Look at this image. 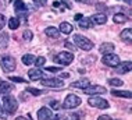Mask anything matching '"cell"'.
<instances>
[{
  "instance_id": "cell-22",
  "label": "cell",
  "mask_w": 132,
  "mask_h": 120,
  "mask_svg": "<svg viewBox=\"0 0 132 120\" xmlns=\"http://www.w3.org/2000/svg\"><path fill=\"white\" fill-rule=\"evenodd\" d=\"M45 34L49 36V38H57V36L60 35V31L57 30L56 27H47L45 30Z\"/></svg>"
},
{
  "instance_id": "cell-9",
  "label": "cell",
  "mask_w": 132,
  "mask_h": 120,
  "mask_svg": "<svg viewBox=\"0 0 132 120\" xmlns=\"http://www.w3.org/2000/svg\"><path fill=\"white\" fill-rule=\"evenodd\" d=\"M82 91H84V94H86V95H96V94H106L107 92V89L102 85H89Z\"/></svg>"
},
{
  "instance_id": "cell-37",
  "label": "cell",
  "mask_w": 132,
  "mask_h": 120,
  "mask_svg": "<svg viewBox=\"0 0 132 120\" xmlns=\"http://www.w3.org/2000/svg\"><path fill=\"white\" fill-rule=\"evenodd\" d=\"M0 117L2 119H7V112L4 109H2V105H0Z\"/></svg>"
},
{
  "instance_id": "cell-20",
  "label": "cell",
  "mask_w": 132,
  "mask_h": 120,
  "mask_svg": "<svg viewBox=\"0 0 132 120\" xmlns=\"http://www.w3.org/2000/svg\"><path fill=\"white\" fill-rule=\"evenodd\" d=\"M120 38H121V41H124V42H127V43H131V41H132V31H131V28L124 30L122 32H121Z\"/></svg>"
},
{
  "instance_id": "cell-44",
  "label": "cell",
  "mask_w": 132,
  "mask_h": 120,
  "mask_svg": "<svg viewBox=\"0 0 132 120\" xmlns=\"http://www.w3.org/2000/svg\"><path fill=\"white\" fill-rule=\"evenodd\" d=\"M124 2H125L127 4H131V0H124Z\"/></svg>"
},
{
  "instance_id": "cell-6",
  "label": "cell",
  "mask_w": 132,
  "mask_h": 120,
  "mask_svg": "<svg viewBox=\"0 0 132 120\" xmlns=\"http://www.w3.org/2000/svg\"><path fill=\"white\" fill-rule=\"evenodd\" d=\"M88 103L92 108H97V109H109L110 108V103L100 96H90L88 99Z\"/></svg>"
},
{
  "instance_id": "cell-42",
  "label": "cell",
  "mask_w": 132,
  "mask_h": 120,
  "mask_svg": "<svg viewBox=\"0 0 132 120\" xmlns=\"http://www.w3.org/2000/svg\"><path fill=\"white\" fill-rule=\"evenodd\" d=\"M96 7H97V10H100V11H103V10H107V7L104 6V4H97V6H96Z\"/></svg>"
},
{
  "instance_id": "cell-29",
  "label": "cell",
  "mask_w": 132,
  "mask_h": 120,
  "mask_svg": "<svg viewBox=\"0 0 132 120\" xmlns=\"http://www.w3.org/2000/svg\"><path fill=\"white\" fill-rule=\"evenodd\" d=\"M22 38H24V41H25V42H31L32 38H34V34H32V31L25 30V31H24V34H22Z\"/></svg>"
},
{
  "instance_id": "cell-40",
  "label": "cell",
  "mask_w": 132,
  "mask_h": 120,
  "mask_svg": "<svg viewBox=\"0 0 132 120\" xmlns=\"http://www.w3.org/2000/svg\"><path fill=\"white\" fill-rule=\"evenodd\" d=\"M97 120H113V119L110 117V116H107V115H103V116H100Z\"/></svg>"
},
{
  "instance_id": "cell-4",
  "label": "cell",
  "mask_w": 132,
  "mask_h": 120,
  "mask_svg": "<svg viewBox=\"0 0 132 120\" xmlns=\"http://www.w3.org/2000/svg\"><path fill=\"white\" fill-rule=\"evenodd\" d=\"M82 103L81 98L74 95V94H70V95L65 96V99H64V103H63V108L64 109H75L78 108L79 105Z\"/></svg>"
},
{
  "instance_id": "cell-5",
  "label": "cell",
  "mask_w": 132,
  "mask_h": 120,
  "mask_svg": "<svg viewBox=\"0 0 132 120\" xmlns=\"http://www.w3.org/2000/svg\"><path fill=\"white\" fill-rule=\"evenodd\" d=\"M0 66L4 71H14L17 67V63H15V59L11 56H3L2 60H0Z\"/></svg>"
},
{
  "instance_id": "cell-26",
  "label": "cell",
  "mask_w": 132,
  "mask_h": 120,
  "mask_svg": "<svg viewBox=\"0 0 132 120\" xmlns=\"http://www.w3.org/2000/svg\"><path fill=\"white\" fill-rule=\"evenodd\" d=\"M21 60H22V63L25 64V66H31V64H34V61H35V56L34 54H24Z\"/></svg>"
},
{
  "instance_id": "cell-36",
  "label": "cell",
  "mask_w": 132,
  "mask_h": 120,
  "mask_svg": "<svg viewBox=\"0 0 132 120\" xmlns=\"http://www.w3.org/2000/svg\"><path fill=\"white\" fill-rule=\"evenodd\" d=\"M4 24H6V17L3 14H0V30L4 27Z\"/></svg>"
},
{
  "instance_id": "cell-46",
  "label": "cell",
  "mask_w": 132,
  "mask_h": 120,
  "mask_svg": "<svg viewBox=\"0 0 132 120\" xmlns=\"http://www.w3.org/2000/svg\"><path fill=\"white\" fill-rule=\"evenodd\" d=\"M116 120H120V119H116Z\"/></svg>"
},
{
  "instance_id": "cell-23",
  "label": "cell",
  "mask_w": 132,
  "mask_h": 120,
  "mask_svg": "<svg viewBox=\"0 0 132 120\" xmlns=\"http://www.w3.org/2000/svg\"><path fill=\"white\" fill-rule=\"evenodd\" d=\"M9 46V34L2 32L0 34V49H6Z\"/></svg>"
},
{
  "instance_id": "cell-17",
  "label": "cell",
  "mask_w": 132,
  "mask_h": 120,
  "mask_svg": "<svg viewBox=\"0 0 132 120\" xmlns=\"http://www.w3.org/2000/svg\"><path fill=\"white\" fill-rule=\"evenodd\" d=\"M89 85H90V82H89V80H86V78H82V80H78V81L71 82V87H72V88H79V89H85Z\"/></svg>"
},
{
  "instance_id": "cell-13",
  "label": "cell",
  "mask_w": 132,
  "mask_h": 120,
  "mask_svg": "<svg viewBox=\"0 0 132 120\" xmlns=\"http://www.w3.org/2000/svg\"><path fill=\"white\" fill-rule=\"evenodd\" d=\"M28 75H29V78L32 80V81H38V80H42V77H43V71H42L39 67L31 68V70L28 71Z\"/></svg>"
},
{
  "instance_id": "cell-31",
  "label": "cell",
  "mask_w": 132,
  "mask_h": 120,
  "mask_svg": "<svg viewBox=\"0 0 132 120\" xmlns=\"http://www.w3.org/2000/svg\"><path fill=\"white\" fill-rule=\"evenodd\" d=\"M64 46H65L67 49H70V52H75V50H78L77 46L74 45V43H71L70 41H65V42H64Z\"/></svg>"
},
{
  "instance_id": "cell-2",
  "label": "cell",
  "mask_w": 132,
  "mask_h": 120,
  "mask_svg": "<svg viewBox=\"0 0 132 120\" xmlns=\"http://www.w3.org/2000/svg\"><path fill=\"white\" fill-rule=\"evenodd\" d=\"M74 42H75L78 49H82V50H85V52L92 50L95 46V43L92 42L90 39H88L86 36H84V35H78V34L74 35Z\"/></svg>"
},
{
  "instance_id": "cell-27",
  "label": "cell",
  "mask_w": 132,
  "mask_h": 120,
  "mask_svg": "<svg viewBox=\"0 0 132 120\" xmlns=\"http://www.w3.org/2000/svg\"><path fill=\"white\" fill-rule=\"evenodd\" d=\"M107 82H109V85H111V87H121L124 84V81L120 80V78H110Z\"/></svg>"
},
{
  "instance_id": "cell-19",
  "label": "cell",
  "mask_w": 132,
  "mask_h": 120,
  "mask_svg": "<svg viewBox=\"0 0 132 120\" xmlns=\"http://www.w3.org/2000/svg\"><path fill=\"white\" fill-rule=\"evenodd\" d=\"M111 95L113 96H117V98H127V99H129L132 96L131 91H118V89H113L111 91Z\"/></svg>"
},
{
  "instance_id": "cell-15",
  "label": "cell",
  "mask_w": 132,
  "mask_h": 120,
  "mask_svg": "<svg viewBox=\"0 0 132 120\" xmlns=\"http://www.w3.org/2000/svg\"><path fill=\"white\" fill-rule=\"evenodd\" d=\"M14 89V85L10 84L7 81H0V95H6V94H10Z\"/></svg>"
},
{
  "instance_id": "cell-35",
  "label": "cell",
  "mask_w": 132,
  "mask_h": 120,
  "mask_svg": "<svg viewBox=\"0 0 132 120\" xmlns=\"http://www.w3.org/2000/svg\"><path fill=\"white\" fill-rule=\"evenodd\" d=\"M46 71H50V73H60V71H61V68H60V67H47V68H46Z\"/></svg>"
},
{
  "instance_id": "cell-33",
  "label": "cell",
  "mask_w": 132,
  "mask_h": 120,
  "mask_svg": "<svg viewBox=\"0 0 132 120\" xmlns=\"http://www.w3.org/2000/svg\"><path fill=\"white\" fill-rule=\"evenodd\" d=\"M10 81H13V82H18V84H22V82H25V80L24 78H21V77H14V75H11V77L9 78Z\"/></svg>"
},
{
  "instance_id": "cell-10",
  "label": "cell",
  "mask_w": 132,
  "mask_h": 120,
  "mask_svg": "<svg viewBox=\"0 0 132 120\" xmlns=\"http://www.w3.org/2000/svg\"><path fill=\"white\" fill-rule=\"evenodd\" d=\"M131 68H132L131 61H122V63H118L114 67V71H116L117 74H127V73L131 71Z\"/></svg>"
},
{
  "instance_id": "cell-30",
  "label": "cell",
  "mask_w": 132,
  "mask_h": 120,
  "mask_svg": "<svg viewBox=\"0 0 132 120\" xmlns=\"http://www.w3.org/2000/svg\"><path fill=\"white\" fill-rule=\"evenodd\" d=\"M35 64H36V67H42V66H45V63H46V59L43 56H39V57H35V61H34Z\"/></svg>"
},
{
  "instance_id": "cell-28",
  "label": "cell",
  "mask_w": 132,
  "mask_h": 120,
  "mask_svg": "<svg viewBox=\"0 0 132 120\" xmlns=\"http://www.w3.org/2000/svg\"><path fill=\"white\" fill-rule=\"evenodd\" d=\"M27 92H29V94H32V95H35V96H39V95H42V94H45V91H40L38 88H32V87H28Z\"/></svg>"
},
{
  "instance_id": "cell-43",
  "label": "cell",
  "mask_w": 132,
  "mask_h": 120,
  "mask_svg": "<svg viewBox=\"0 0 132 120\" xmlns=\"http://www.w3.org/2000/svg\"><path fill=\"white\" fill-rule=\"evenodd\" d=\"M82 17H84V16H82V14H75V20H77V21H79Z\"/></svg>"
},
{
  "instance_id": "cell-24",
  "label": "cell",
  "mask_w": 132,
  "mask_h": 120,
  "mask_svg": "<svg viewBox=\"0 0 132 120\" xmlns=\"http://www.w3.org/2000/svg\"><path fill=\"white\" fill-rule=\"evenodd\" d=\"M127 20H128V17H125V14H122V13H118V14H114L113 16V21L117 24H122Z\"/></svg>"
},
{
  "instance_id": "cell-7",
  "label": "cell",
  "mask_w": 132,
  "mask_h": 120,
  "mask_svg": "<svg viewBox=\"0 0 132 120\" xmlns=\"http://www.w3.org/2000/svg\"><path fill=\"white\" fill-rule=\"evenodd\" d=\"M103 64H106V66H109V67H116L118 63H121L120 61V57L117 56V54H114V53H109V54H103Z\"/></svg>"
},
{
  "instance_id": "cell-38",
  "label": "cell",
  "mask_w": 132,
  "mask_h": 120,
  "mask_svg": "<svg viewBox=\"0 0 132 120\" xmlns=\"http://www.w3.org/2000/svg\"><path fill=\"white\" fill-rule=\"evenodd\" d=\"M35 2V4H38V6H45L46 3H47V0H34Z\"/></svg>"
},
{
  "instance_id": "cell-11",
  "label": "cell",
  "mask_w": 132,
  "mask_h": 120,
  "mask_svg": "<svg viewBox=\"0 0 132 120\" xmlns=\"http://www.w3.org/2000/svg\"><path fill=\"white\" fill-rule=\"evenodd\" d=\"M27 10H28V7L22 0H15V2H14V11L18 14V16H22L24 18H25Z\"/></svg>"
},
{
  "instance_id": "cell-8",
  "label": "cell",
  "mask_w": 132,
  "mask_h": 120,
  "mask_svg": "<svg viewBox=\"0 0 132 120\" xmlns=\"http://www.w3.org/2000/svg\"><path fill=\"white\" fill-rule=\"evenodd\" d=\"M40 84L47 87V88H63L64 87V82L61 78H45L42 80Z\"/></svg>"
},
{
  "instance_id": "cell-1",
  "label": "cell",
  "mask_w": 132,
  "mask_h": 120,
  "mask_svg": "<svg viewBox=\"0 0 132 120\" xmlns=\"http://www.w3.org/2000/svg\"><path fill=\"white\" fill-rule=\"evenodd\" d=\"M2 103H3V109L7 112V113H14L18 109V102L13 95L10 94H6V95H2Z\"/></svg>"
},
{
  "instance_id": "cell-32",
  "label": "cell",
  "mask_w": 132,
  "mask_h": 120,
  "mask_svg": "<svg viewBox=\"0 0 132 120\" xmlns=\"http://www.w3.org/2000/svg\"><path fill=\"white\" fill-rule=\"evenodd\" d=\"M64 120H79V115L77 113H68L64 116Z\"/></svg>"
},
{
  "instance_id": "cell-21",
  "label": "cell",
  "mask_w": 132,
  "mask_h": 120,
  "mask_svg": "<svg viewBox=\"0 0 132 120\" xmlns=\"http://www.w3.org/2000/svg\"><path fill=\"white\" fill-rule=\"evenodd\" d=\"M92 20L90 17H82L79 21H78V25H79V28H84V30H86V28L92 27Z\"/></svg>"
},
{
  "instance_id": "cell-18",
  "label": "cell",
  "mask_w": 132,
  "mask_h": 120,
  "mask_svg": "<svg viewBox=\"0 0 132 120\" xmlns=\"http://www.w3.org/2000/svg\"><path fill=\"white\" fill-rule=\"evenodd\" d=\"M74 30V27H72V24H70V23H61L60 24V28H59V31L61 32V34H65V35H70L71 32H72Z\"/></svg>"
},
{
  "instance_id": "cell-25",
  "label": "cell",
  "mask_w": 132,
  "mask_h": 120,
  "mask_svg": "<svg viewBox=\"0 0 132 120\" xmlns=\"http://www.w3.org/2000/svg\"><path fill=\"white\" fill-rule=\"evenodd\" d=\"M20 27V18L18 17H11L9 20V28L10 30H17Z\"/></svg>"
},
{
  "instance_id": "cell-45",
  "label": "cell",
  "mask_w": 132,
  "mask_h": 120,
  "mask_svg": "<svg viewBox=\"0 0 132 120\" xmlns=\"http://www.w3.org/2000/svg\"><path fill=\"white\" fill-rule=\"evenodd\" d=\"M77 2H81V0H77Z\"/></svg>"
},
{
  "instance_id": "cell-39",
  "label": "cell",
  "mask_w": 132,
  "mask_h": 120,
  "mask_svg": "<svg viewBox=\"0 0 132 120\" xmlns=\"http://www.w3.org/2000/svg\"><path fill=\"white\" fill-rule=\"evenodd\" d=\"M15 120H31V115H28L27 117H25V116H18Z\"/></svg>"
},
{
  "instance_id": "cell-41",
  "label": "cell",
  "mask_w": 132,
  "mask_h": 120,
  "mask_svg": "<svg viewBox=\"0 0 132 120\" xmlns=\"http://www.w3.org/2000/svg\"><path fill=\"white\" fill-rule=\"evenodd\" d=\"M70 77V73H61L60 74V78H68Z\"/></svg>"
},
{
  "instance_id": "cell-34",
  "label": "cell",
  "mask_w": 132,
  "mask_h": 120,
  "mask_svg": "<svg viewBox=\"0 0 132 120\" xmlns=\"http://www.w3.org/2000/svg\"><path fill=\"white\" fill-rule=\"evenodd\" d=\"M50 108L59 110V109H60V102H59V101H52V102H50Z\"/></svg>"
},
{
  "instance_id": "cell-12",
  "label": "cell",
  "mask_w": 132,
  "mask_h": 120,
  "mask_svg": "<svg viewBox=\"0 0 132 120\" xmlns=\"http://www.w3.org/2000/svg\"><path fill=\"white\" fill-rule=\"evenodd\" d=\"M36 116H38V120H50V119L53 117L52 110H50L49 108H46V106H43V108L39 109L38 113H36Z\"/></svg>"
},
{
  "instance_id": "cell-16",
  "label": "cell",
  "mask_w": 132,
  "mask_h": 120,
  "mask_svg": "<svg viewBox=\"0 0 132 120\" xmlns=\"http://www.w3.org/2000/svg\"><path fill=\"white\" fill-rule=\"evenodd\" d=\"M114 49H116V46H114V43H111V42H103L100 45V53H103V54L113 53Z\"/></svg>"
},
{
  "instance_id": "cell-47",
  "label": "cell",
  "mask_w": 132,
  "mask_h": 120,
  "mask_svg": "<svg viewBox=\"0 0 132 120\" xmlns=\"http://www.w3.org/2000/svg\"><path fill=\"white\" fill-rule=\"evenodd\" d=\"M10 2H13V0H10Z\"/></svg>"
},
{
  "instance_id": "cell-14",
  "label": "cell",
  "mask_w": 132,
  "mask_h": 120,
  "mask_svg": "<svg viewBox=\"0 0 132 120\" xmlns=\"http://www.w3.org/2000/svg\"><path fill=\"white\" fill-rule=\"evenodd\" d=\"M90 20H92V23H93V24L103 25V24L107 23V16L104 13H97V14H95V16H92Z\"/></svg>"
},
{
  "instance_id": "cell-3",
  "label": "cell",
  "mask_w": 132,
  "mask_h": 120,
  "mask_svg": "<svg viewBox=\"0 0 132 120\" xmlns=\"http://www.w3.org/2000/svg\"><path fill=\"white\" fill-rule=\"evenodd\" d=\"M54 61L61 64V66H70L74 61V54L71 52H60L54 56Z\"/></svg>"
}]
</instances>
